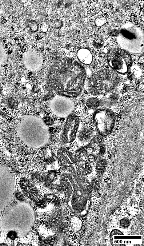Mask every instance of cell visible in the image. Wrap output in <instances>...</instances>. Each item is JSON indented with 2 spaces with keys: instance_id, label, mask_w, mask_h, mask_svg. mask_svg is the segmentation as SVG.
Instances as JSON below:
<instances>
[{
  "instance_id": "27",
  "label": "cell",
  "mask_w": 144,
  "mask_h": 246,
  "mask_svg": "<svg viewBox=\"0 0 144 246\" xmlns=\"http://www.w3.org/2000/svg\"><path fill=\"white\" fill-rule=\"evenodd\" d=\"M1 90H2L1 86V83H0V94L1 93Z\"/></svg>"
},
{
  "instance_id": "7",
  "label": "cell",
  "mask_w": 144,
  "mask_h": 246,
  "mask_svg": "<svg viewBox=\"0 0 144 246\" xmlns=\"http://www.w3.org/2000/svg\"><path fill=\"white\" fill-rule=\"evenodd\" d=\"M57 157L60 165L68 173L85 176L92 171V167L89 162L78 157L65 148L58 149Z\"/></svg>"
},
{
  "instance_id": "9",
  "label": "cell",
  "mask_w": 144,
  "mask_h": 246,
  "mask_svg": "<svg viewBox=\"0 0 144 246\" xmlns=\"http://www.w3.org/2000/svg\"><path fill=\"white\" fill-rule=\"evenodd\" d=\"M93 118L100 135L105 137L111 133L116 120L115 114L112 110L105 108L99 109L94 113Z\"/></svg>"
},
{
  "instance_id": "10",
  "label": "cell",
  "mask_w": 144,
  "mask_h": 246,
  "mask_svg": "<svg viewBox=\"0 0 144 246\" xmlns=\"http://www.w3.org/2000/svg\"><path fill=\"white\" fill-rule=\"evenodd\" d=\"M107 60L110 66L115 71L121 74L127 72L131 63L129 52L119 48L110 49L107 54Z\"/></svg>"
},
{
  "instance_id": "12",
  "label": "cell",
  "mask_w": 144,
  "mask_h": 246,
  "mask_svg": "<svg viewBox=\"0 0 144 246\" xmlns=\"http://www.w3.org/2000/svg\"><path fill=\"white\" fill-rule=\"evenodd\" d=\"M67 117L61 136V143L64 145L70 143L75 139L80 124L77 115L70 114Z\"/></svg>"
},
{
  "instance_id": "1",
  "label": "cell",
  "mask_w": 144,
  "mask_h": 246,
  "mask_svg": "<svg viewBox=\"0 0 144 246\" xmlns=\"http://www.w3.org/2000/svg\"><path fill=\"white\" fill-rule=\"evenodd\" d=\"M86 76L85 69L78 62L71 58H61L51 65L47 82L58 95L73 98L82 92Z\"/></svg>"
},
{
  "instance_id": "2",
  "label": "cell",
  "mask_w": 144,
  "mask_h": 246,
  "mask_svg": "<svg viewBox=\"0 0 144 246\" xmlns=\"http://www.w3.org/2000/svg\"><path fill=\"white\" fill-rule=\"evenodd\" d=\"M59 184L66 192L67 203L70 210L79 216L87 212L90 205L91 185L85 176L69 173L62 174Z\"/></svg>"
},
{
  "instance_id": "15",
  "label": "cell",
  "mask_w": 144,
  "mask_h": 246,
  "mask_svg": "<svg viewBox=\"0 0 144 246\" xmlns=\"http://www.w3.org/2000/svg\"><path fill=\"white\" fill-rule=\"evenodd\" d=\"M22 59L25 67L32 71L39 70L43 63L42 56L34 50H29L25 52L23 55Z\"/></svg>"
},
{
  "instance_id": "3",
  "label": "cell",
  "mask_w": 144,
  "mask_h": 246,
  "mask_svg": "<svg viewBox=\"0 0 144 246\" xmlns=\"http://www.w3.org/2000/svg\"><path fill=\"white\" fill-rule=\"evenodd\" d=\"M35 220V213L32 206L27 202L20 201L9 208L2 216L0 227L6 232L15 231L18 236L23 237L30 230Z\"/></svg>"
},
{
  "instance_id": "22",
  "label": "cell",
  "mask_w": 144,
  "mask_h": 246,
  "mask_svg": "<svg viewBox=\"0 0 144 246\" xmlns=\"http://www.w3.org/2000/svg\"><path fill=\"white\" fill-rule=\"evenodd\" d=\"M44 124L47 126L52 125L54 123L53 119L49 116H46L42 120Z\"/></svg>"
},
{
  "instance_id": "13",
  "label": "cell",
  "mask_w": 144,
  "mask_h": 246,
  "mask_svg": "<svg viewBox=\"0 0 144 246\" xmlns=\"http://www.w3.org/2000/svg\"><path fill=\"white\" fill-rule=\"evenodd\" d=\"M19 185L23 194L38 207H43L45 205L44 199L30 180L26 177H22Z\"/></svg>"
},
{
  "instance_id": "25",
  "label": "cell",
  "mask_w": 144,
  "mask_h": 246,
  "mask_svg": "<svg viewBox=\"0 0 144 246\" xmlns=\"http://www.w3.org/2000/svg\"><path fill=\"white\" fill-rule=\"evenodd\" d=\"M96 159V157L93 154H90L88 156V160L90 163L94 162Z\"/></svg>"
},
{
  "instance_id": "19",
  "label": "cell",
  "mask_w": 144,
  "mask_h": 246,
  "mask_svg": "<svg viewBox=\"0 0 144 246\" xmlns=\"http://www.w3.org/2000/svg\"><path fill=\"white\" fill-rule=\"evenodd\" d=\"M107 165L106 160L104 159L99 160L96 165V171L97 173L101 175L105 172Z\"/></svg>"
},
{
  "instance_id": "8",
  "label": "cell",
  "mask_w": 144,
  "mask_h": 246,
  "mask_svg": "<svg viewBox=\"0 0 144 246\" xmlns=\"http://www.w3.org/2000/svg\"><path fill=\"white\" fill-rule=\"evenodd\" d=\"M15 187L14 177L5 167H0V212L9 204Z\"/></svg>"
},
{
  "instance_id": "14",
  "label": "cell",
  "mask_w": 144,
  "mask_h": 246,
  "mask_svg": "<svg viewBox=\"0 0 144 246\" xmlns=\"http://www.w3.org/2000/svg\"><path fill=\"white\" fill-rule=\"evenodd\" d=\"M119 97L114 92L108 93L89 98L86 102V105L89 109H96L102 107H109L115 105L118 102Z\"/></svg>"
},
{
  "instance_id": "24",
  "label": "cell",
  "mask_w": 144,
  "mask_h": 246,
  "mask_svg": "<svg viewBox=\"0 0 144 246\" xmlns=\"http://www.w3.org/2000/svg\"><path fill=\"white\" fill-rule=\"evenodd\" d=\"M129 220L126 218L122 219L120 221V224L121 226L124 228L128 227L130 224Z\"/></svg>"
},
{
  "instance_id": "23",
  "label": "cell",
  "mask_w": 144,
  "mask_h": 246,
  "mask_svg": "<svg viewBox=\"0 0 144 246\" xmlns=\"http://www.w3.org/2000/svg\"><path fill=\"white\" fill-rule=\"evenodd\" d=\"M8 232L7 236L11 240H14L18 236L17 233L15 231L11 230L8 231Z\"/></svg>"
},
{
  "instance_id": "17",
  "label": "cell",
  "mask_w": 144,
  "mask_h": 246,
  "mask_svg": "<svg viewBox=\"0 0 144 246\" xmlns=\"http://www.w3.org/2000/svg\"><path fill=\"white\" fill-rule=\"evenodd\" d=\"M79 60L82 63L88 65L91 63L93 56L90 52L87 49L82 48L79 50L77 54Z\"/></svg>"
},
{
  "instance_id": "4",
  "label": "cell",
  "mask_w": 144,
  "mask_h": 246,
  "mask_svg": "<svg viewBox=\"0 0 144 246\" xmlns=\"http://www.w3.org/2000/svg\"><path fill=\"white\" fill-rule=\"evenodd\" d=\"M17 135L26 146L39 149L48 142L50 134L47 126L38 117L32 115L23 117L16 128Z\"/></svg>"
},
{
  "instance_id": "11",
  "label": "cell",
  "mask_w": 144,
  "mask_h": 246,
  "mask_svg": "<svg viewBox=\"0 0 144 246\" xmlns=\"http://www.w3.org/2000/svg\"><path fill=\"white\" fill-rule=\"evenodd\" d=\"M52 112L59 117H66L74 110V103L70 98L59 95L54 97L50 102Z\"/></svg>"
},
{
  "instance_id": "5",
  "label": "cell",
  "mask_w": 144,
  "mask_h": 246,
  "mask_svg": "<svg viewBox=\"0 0 144 246\" xmlns=\"http://www.w3.org/2000/svg\"><path fill=\"white\" fill-rule=\"evenodd\" d=\"M120 78L112 70L105 69L93 73L88 83L89 92L96 96L108 93L115 89L119 84Z\"/></svg>"
},
{
  "instance_id": "20",
  "label": "cell",
  "mask_w": 144,
  "mask_h": 246,
  "mask_svg": "<svg viewBox=\"0 0 144 246\" xmlns=\"http://www.w3.org/2000/svg\"><path fill=\"white\" fill-rule=\"evenodd\" d=\"M26 26L28 28L33 32H36L38 30L39 25L38 23L32 19H27L25 22Z\"/></svg>"
},
{
  "instance_id": "18",
  "label": "cell",
  "mask_w": 144,
  "mask_h": 246,
  "mask_svg": "<svg viewBox=\"0 0 144 246\" xmlns=\"http://www.w3.org/2000/svg\"><path fill=\"white\" fill-rule=\"evenodd\" d=\"M94 130L90 129H85L80 131L77 136L79 139L82 141H86L92 139L94 136Z\"/></svg>"
},
{
  "instance_id": "6",
  "label": "cell",
  "mask_w": 144,
  "mask_h": 246,
  "mask_svg": "<svg viewBox=\"0 0 144 246\" xmlns=\"http://www.w3.org/2000/svg\"><path fill=\"white\" fill-rule=\"evenodd\" d=\"M117 39L121 47L128 52L137 54L142 50L143 33L140 28L133 24L126 23L122 26Z\"/></svg>"
},
{
  "instance_id": "21",
  "label": "cell",
  "mask_w": 144,
  "mask_h": 246,
  "mask_svg": "<svg viewBox=\"0 0 144 246\" xmlns=\"http://www.w3.org/2000/svg\"><path fill=\"white\" fill-rule=\"evenodd\" d=\"M7 58V54L3 45L0 43V65L4 63Z\"/></svg>"
},
{
  "instance_id": "16",
  "label": "cell",
  "mask_w": 144,
  "mask_h": 246,
  "mask_svg": "<svg viewBox=\"0 0 144 246\" xmlns=\"http://www.w3.org/2000/svg\"><path fill=\"white\" fill-rule=\"evenodd\" d=\"M59 174L56 170H50L45 172H34L31 174L33 180H37L45 184L50 183L57 178Z\"/></svg>"
},
{
  "instance_id": "26",
  "label": "cell",
  "mask_w": 144,
  "mask_h": 246,
  "mask_svg": "<svg viewBox=\"0 0 144 246\" xmlns=\"http://www.w3.org/2000/svg\"><path fill=\"white\" fill-rule=\"evenodd\" d=\"M62 22L59 20H57L55 22V26L57 28H59L60 27L62 26Z\"/></svg>"
}]
</instances>
